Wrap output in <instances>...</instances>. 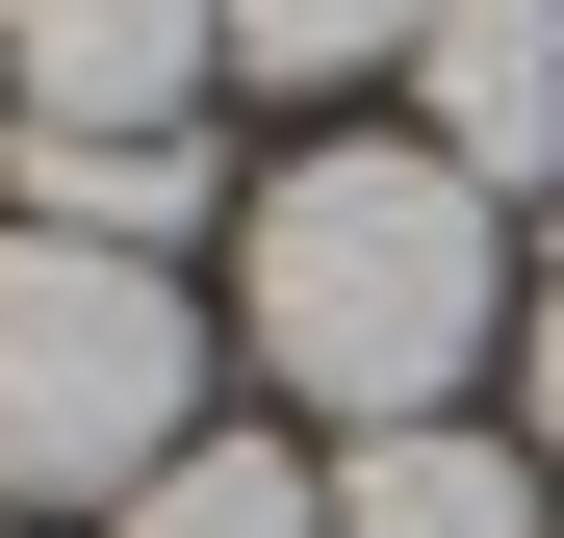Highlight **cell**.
<instances>
[{"label":"cell","instance_id":"obj_6","mask_svg":"<svg viewBox=\"0 0 564 538\" xmlns=\"http://www.w3.org/2000/svg\"><path fill=\"white\" fill-rule=\"evenodd\" d=\"M26 231L180 256V231H206V129H26Z\"/></svg>","mask_w":564,"mask_h":538},{"label":"cell","instance_id":"obj_7","mask_svg":"<svg viewBox=\"0 0 564 538\" xmlns=\"http://www.w3.org/2000/svg\"><path fill=\"white\" fill-rule=\"evenodd\" d=\"M104 538H334V462H282V436H180Z\"/></svg>","mask_w":564,"mask_h":538},{"label":"cell","instance_id":"obj_4","mask_svg":"<svg viewBox=\"0 0 564 538\" xmlns=\"http://www.w3.org/2000/svg\"><path fill=\"white\" fill-rule=\"evenodd\" d=\"M411 129L488 179V206L564 179V0H436V26H411Z\"/></svg>","mask_w":564,"mask_h":538},{"label":"cell","instance_id":"obj_5","mask_svg":"<svg viewBox=\"0 0 564 538\" xmlns=\"http://www.w3.org/2000/svg\"><path fill=\"white\" fill-rule=\"evenodd\" d=\"M334 538H539V462H513V436H462V410H411V436H359V462H334Z\"/></svg>","mask_w":564,"mask_h":538},{"label":"cell","instance_id":"obj_3","mask_svg":"<svg viewBox=\"0 0 564 538\" xmlns=\"http://www.w3.org/2000/svg\"><path fill=\"white\" fill-rule=\"evenodd\" d=\"M206 77H231L206 0H0V103L26 129H180Z\"/></svg>","mask_w":564,"mask_h":538},{"label":"cell","instance_id":"obj_9","mask_svg":"<svg viewBox=\"0 0 564 538\" xmlns=\"http://www.w3.org/2000/svg\"><path fill=\"white\" fill-rule=\"evenodd\" d=\"M513 385H539V462H564V256L513 283Z\"/></svg>","mask_w":564,"mask_h":538},{"label":"cell","instance_id":"obj_2","mask_svg":"<svg viewBox=\"0 0 564 538\" xmlns=\"http://www.w3.org/2000/svg\"><path fill=\"white\" fill-rule=\"evenodd\" d=\"M206 436V333H180V256L104 231H0V487H154Z\"/></svg>","mask_w":564,"mask_h":538},{"label":"cell","instance_id":"obj_1","mask_svg":"<svg viewBox=\"0 0 564 538\" xmlns=\"http://www.w3.org/2000/svg\"><path fill=\"white\" fill-rule=\"evenodd\" d=\"M257 359L308 410H359V436H411V410H462V359L513 333V231H488V179H462L436 129H334V154H282L257 179Z\"/></svg>","mask_w":564,"mask_h":538},{"label":"cell","instance_id":"obj_8","mask_svg":"<svg viewBox=\"0 0 564 538\" xmlns=\"http://www.w3.org/2000/svg\"><path fill=\"white\" fill-rule=\"evenodd\" d=\"M206 26H231V77H282V103H308V77H411L436 0H206Z\"/></svg>","mask_w":564,"mask_h":538}]
</instances>
